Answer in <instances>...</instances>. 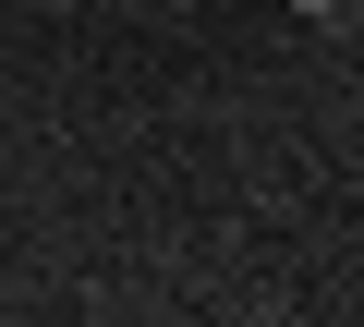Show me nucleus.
<instances>
[{"label": "nucleus", "instance_id": "1", "mask_svg": "<svg viewBox=\"0 0 364 327\" xmlns=\"http://www.w3.org/2000/svg\"><path fill=\"white\" fill-rule=\"evenodd\" d=\"M291 13H340V0H291Z\"/></svg>", "mask_w": 364, "mask_h": 327}, {"label": "nucleus", "instance_id": "2", "mask_svg": "<svg viewBox=\"0 0 364 327\" xmlns=\"http://www.w3.org/2000/svg\"><path fill=\"white\" fill-rule=\"evenodd\" d=\"M340 25H364V0H340Z\"/></svg>", "mask_w": 364, "mask_h": 327}]
</instances>
